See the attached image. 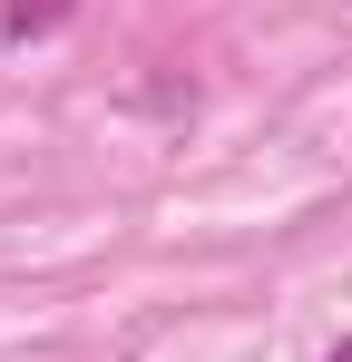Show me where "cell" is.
Instances as JSON below:
<instances>
[{"instance_id": "1", "label": "cell", "mask_w": 352, "mask_h": 362, "mask_svg": "<svg viewBox=\"0 0 352 362\" xmlns=\"http://www.w3.org/2000/svg\"><path fill=\"white\" fill-rule=\"evenodd\" d=\"M333 362H352V333H343V343H333Z\"/></svg>"}]
</instances>
